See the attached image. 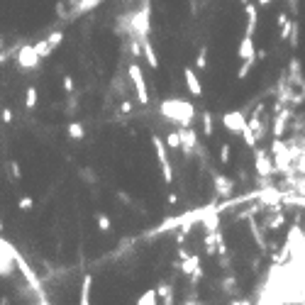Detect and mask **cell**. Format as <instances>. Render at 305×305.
Returning a JSON list of instances; mask_svg holds the SVG:
<instances>
[{
  "mask_svg": "<svg viewBox=\"0 0 305 305\" xmlns=\"http://www.w3.org/2000/svg\"><path fill=\"white\" fill-rule=\"evenodd\" d=\"M39 54L37 49L32 47V44H22L18 49V64L22 66V69H35V66H39Z\"/></svg>",
  "mask_w": 305,
  "mask_h": 305,
  "instance_id": "cell-1",
  "label": "cell"
},
{
  "mask_svg": "<svg viewBox=\"0 0 305 305\" xmlns=\"http://www.w3.org/2000/svg\"><path fill=\"white\" fill-rule=\"evenodd\" d=\"M25 105H27L30 110L37 105V88H35V86H30V88H27V93H25Z\"/></svg>",
  "mask_w": 305,
  "mask_h": 305,
  "instance_id": "cell-2",
  "label": "cell"
},
{
  "mask_svg": "<svg viewBox=\"0 0 305 305\" xmlns=\"http://www.w3.org/2000/svg\"><path fill=\"white\" fill-rule=\"evenodd\" d=\"M35 49H37V54H39L42 59H44V57H49V54L54 52V49L49 47V42H47V39H42V42H37V44H35Z\"/></svg>",
  "mask_w": 305,
  "mask_h": 305,
  "instance_id": "cell-3",
  "label": "cell"
},
{
  "mask_svg": "<svg viewBox=\"0 0 305 305\" xmlns=\"http://www.w3.org/2000/svg\"><path fill=\"white\" fill-rule=\"evenodd\" d=\"M69 137L83 139V125H81V122H71V125H69Z\"/></svg>",
  "mask_w": 305,
  "mask_h": 305,
  "instance_id": "cell-4",
  "label": "cell"
},
{
  "mask_svg": "<svg viewBox=\"0 0 305 305\" xmlns=\"http://www.w3.org/2000/svg\"><path fill=\"white\" fill-rule=\"evenodd\" d=\"M47 42H49V47H52V49H57L59 44L64 42V32H54V35H49V37H47Z\"/></svg>",
  "mask_w": 305,
  "mask_h": 305,
  "instance_id": "cell-5",
  "label": "cell"
},
{
  "mask_svg": "<svg viewBox=\"0 0 305 305\" xmlns=\"http://www.w3.org/2000/svg\"><path fill=\"white\" fill-rule=\"evenodd\" d=\"M20 210H32L35 208V200H32V198H30V195H25V198H20Z\"/></svg>",
  "mask_w": 305,
  "mask_h": 305,
  "instance_id": "cell-6",
  "label": "cell"
},
{
  "mask_svg": "<svg viewBox=\"0 0 305 305\" xmlns=\"http://www.w3.org/2000/svg\"><path fill=\"white\" fill-rule=\"evenodd\" d=\"M0 120H3V122H13V110H10V108L0 110Z\"/></svg>",
  "mask_w": 305,
  "mask_h": 305,
  "instance_id": "cell-7",
  "label": "cell"
},
{
  "mask_svg": "<svg viewBox=\"0 0 305 305\" xmlns=\"http://www.w3.org/2000/svg\"><path fill=\"white\" fill-rule=\"evenodd\" d=\"M10 173H13L15 178H20V176H22V173H20V164H18V161H10Z\"/></svg>",
  "mask_w": 305,
  "mask_h": 305,
  "instance_id": "cell-8",
  "label": "cell"
},
{
  "mask_svg": "<svg viewBox=\"0 0 305 305\" xmlns=\"http://www.w3.org/2000/svg\"><path fill=\"white\" fill-rule=\"evenodd\" d=\"M64 88H66V91H74V78L71 76L64 78Z\"/></svg>",
  "mask_w": 305,
  "mask_h": 305,
  "instance_id": "cell-9",
  "label": "cell"
},
{
  "mask_svg": "<svg viewBox=\"0 0 305 305\" xmlns=\"http://www.w3.org/2000/svg\"><path fill=\"white\" fill-rule=\"evenodd\" d=\"M0 232H3V222H0Z\"/></svg>",
  "mask_w": 305,
  "mask_h": 305,
  "instance_id": "cell-10",
  "label": "cell"
}]
</instances>
